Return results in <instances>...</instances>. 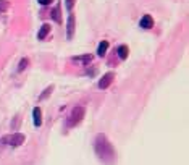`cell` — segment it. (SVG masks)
<instances>
[{"label":"cell","mask_w":189,"mask_h":165,"mask_svg":"<svg viewBox=\"0 0 189 165\" xmlns=\"http://www.w3.org/2000/svg\"><path fill=\"white\" fill-rule=\"evenodd\" d=\"M50 32V24H47V23H45V24H42L41 26V29H39V32H37V39H45L47 37V34Z\"/></svg>","instance_id":"cell-8"},{"label":"cell","mask_w":189,"mask_h":165,"mask_svg":"<svg viewBox=\"0 0 189 165\" xmlns=\"http://www.w3.org/2000/svg\"><path fill=\"white\" fill-rule=\"evenodd\" d=\"M52 16H54V20L57 21V23H61V18H60V3L57 5V7L54 8V11H52Z\"/></svg>","instance_id":"cell-12"},{"label":"cell","mask_w":189,"mask_h":165,"mask_svg":"<svg viewBox=\"0 0 189 165\" xmlns=\"http://www.w3.org/2000/svg\"><path fill=\"white\" fill-rule=\"evenodd\" d=\"M128 54H129L128 45H120V47H118V55H120V58H121V60L128 58Z\"/></svg>","instance_id":"cell-10"},{"label":"cell","mask_w":189,"mask_h":165,"mask_svg":"<svg viewBox=\"0 0 189 165\" xmlns=\"http://www.w3.org/2000/svg\"><path fill=\"white\" fill-rule=\"evenodd\" d=\"M10 7V2L8 0H0V11H7Z\"/></svg>","instance_id":"cell-14"},{"label":"cell","mask_w":189,"mask_h":165,"mask_svg":"<svg viewBox=\"0 0 189 165\" xmlns=\"http://www.w3.org/2000/svg\"><path fill=\"white\" fill-rule=\"evenodd\" d=\"M84 113H86L84 107H81V105L74 107V109L71 110V113L68 115V120H66L68 126H76V125H79L83 122V118H84Z\"/></svg>","instance_id":"cell-2"},{"label":"cell","mask_w":189,"mask_h":165,"mask_svg":"<svg viewBox=\"0 0 189 165\" xmlns=\"http://www.w3.org/2000/svg\"><path fill=\"white\" fill-rule=\"evenodd\" d=\"M28 63H29V60H28V58H23V60L20 62V65H18V71L26 70V68H28Z\"/></svg>","instance_id":"cell-13"},{"label":"cell","mask_w":189,"mask_h":165,"mask_svg":"<svg viewBox=\"0 0 189 165\" xmlns=\"http://www.w3.org/2000/svg\"><path fill=\"white\" fill-rule=\"evenodd\" d=\"M94 149H95V154L100 157V160H104L107 163L115 160V151H113V146L110 144V141L107 139L105 134H97L95 136Z\"/></svg>","instance_id":"cell-1"},{"label":"cell","mask_w":189,"mask_h":165,"mask_svg":"<svg viewBox=\"0 0 189 165\" xmlns=\"http://www.w3.org/2000/svg\"><path fill=\"white\" fill-rule=\"evenodd\" d=\"M24 134H21V133H13V134H10V136H5V138L2 139V143L5 144H8L11 147H18L21 146L23 143H24Z\"/></svg>","instance_id":"cell-3"},{"label":"cell","mask_w":189,"mask_h":165,"mask_svg":"<svg viewBox=\"0 0 189 165\" xmlns=\"http://www.w3.org/2000/svg\"><path fill=\"white\" fill-rule=\"evenodd\" d=\"M113 78H115V75H113V73H107V75L102 76V79L99 81V84H97V86H99L100 89H107V88L112 84Z\"/></svg>","instance_id":"cell-4"},{"label":"cell","mask_w":189,"mask_h":165,"mask_svg":"<svg viewBox=\"0 0 189 165\" xmlns=\"http://www.w3.org/2000/svg\"><path fill=\"white\" fill-rule=\"evenodd\" d=\"M107 49H108V41H102L99 44V47H97V55L104 57L107 54Z\"/></svg>","instance_id":"cell-9"},{"label":"cell","mask_w":189,"mask_h":165,"mask_svg":"<svg viewBox=\"0 0 189 165\" xmlns=\"http://www.w3.org/2000/svg\"><path fill=\"white\" fill-rule=\"evenodd\" d=\"M73 5H74V0H66V8L68 10H71Z\"/></svg>","instance_id":"cell-16"},{"label":"cell","mask_w":189,"mask_h":165,"mask_svg":"<svg viewBox=\"0 0 189 165\" xmlns=\"http://www.w3.org/2000/svg\"><path fill=\"white\" fill-rule=\"evenodd\" d=\"M139 26L142 28V29H150V28L154 26V20L150 15H144L139 21Z\"/></svg>","instance_id":"cell-5"},{"label":"cell","mask_w":189,"mask_h":165,"mask_svg":"<svg viewBox=\"0 0 189 165\" xmlns=\"http://www.w3.org/2000/svg\"><path fill=\"white\" fill-rule=\"evenodd\" d=\"M66 26H68L66 37H68V39H73V32H74V15H73V13H70V16H68Z\"/></svg>","instance_id":"cell-6"},{"label":"cell","mask_w":189,"mask_h":165,"mask_svg":"<svg viewBox=\"0 0 189 165\" xmlns=\"http://www.w3.org/2000/svg\"><path fill=\"white\" fill-rule=\"evenodd\" d=\"M32 118H34V125H36V126H41V125H42V112H41L39 107H34Z\"/></svg>","instance_id":"cell-7"},{"label":"cell","mask_w":189,"mask_h":165,"mask_svg":"<svg viewBox=\"0 0 189 165\" xmlns=\"http://www.w3.org/2000/svg\"><path fill=\"white\" fill-rule=\"evenodd\" d=\"M74 60H81V62H84V63H91V62H92V55H84V57H78V58H74Z\"/></svg>","instance_id":"cell-15"},{"label":"cell","mask_w":189,"mask_h":165,"mask_svg":"<svg viewBox=\"0 0 189 165\" xmlns=\"http://www.w3.org/2000/svg\"><path fill=\"white\" fill-rule=\"evenodd\" d=\"M37 2L41 3V5H44V7H45V5H50V2H52V0H37Z\"/></svg>","instance_id":"cell-17"},{"label":"cell","mask_w":189,"mask_h":165,"mask_svg":"<svg viewBox=\"0 0 189 165\" xmlns=\"http://www.w3.org/2000/svg\"><path fill=\"white\" fill-rule=\"evenodd\" d=\"M52 91H54V86H49V88H45L44 89V92L39 96V100H44V99H47L50 94H52Z\"/></svg>","instance_id":"cell-11"}]
</instances>
